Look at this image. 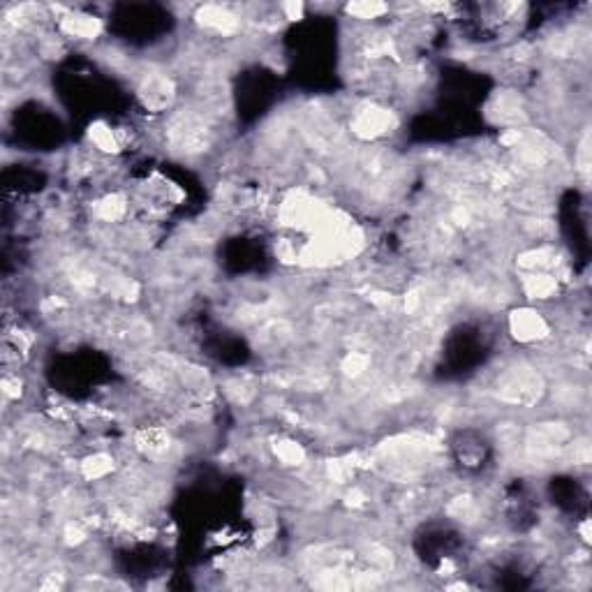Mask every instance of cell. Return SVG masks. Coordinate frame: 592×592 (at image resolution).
<instances>
[{
    "label": "cell",
    "mask_w": 592,
    "mask_h": 592,
    "mask_svg": "<svg viewBox=\"0 0 592 592\" xmlns=\"http://www.w3.org/2000/svg\"><path fill=\"white\" fill-rule=\"evenodd\" d=\"M113 467V461L109 456H102V454H97L93 458H88V461L84 463V472L88 479H97V476H104L109 470Z\"/></svg>",
    "instance_id": "52a82bcc"
},
{
    "label": "cell",
    "mask_w": 592,
    "mask_h": 592,
    "mask_svg": "<svg viewBox=\"0 0 592 592\" xmlns=\"http://www.w3.org/2000/svg\"><path fill=\"white\" fill-rule=\"evenodd\" d=\"M123 211H125V206H123V199L118 197H109L100 204V216L104 220H116L123 216Z\"/></svg>",
    "instance_id": "30bf717a"
},
{
    "label": "cell",
    "mask_w": 592,
    "mask_h": 592,
    "mask_svg": "<svg viewBox=\"0 0 592 592\" xmlns=\"http://www.w3.org/2000/svg\"><path fill=\"white\" fill-rule=\"evenodd\" d=\"M276 454L282 463H287V465H298V463H303V449L294 445V442H280V445L276 447Z\"/></svg>",
    "instance_id": "ba28073f"
},
{
    "label": "cell",
    "mask_w": 592,
    "mask_h": 592,
    "mask_svg": "<svg viewBox=\"0 0 592 592\" xmlns=\"http://www.w3.org/2000/svg\"><path fill=\"white\" fill-rule=\"evenodd\" d=\"M555 291V280L546 273H532L525 278V294L532 298H544Z\"/></svg>",
    "instance_id": "5b68a950"
},
{
    "label": "cell",
    "mask_w": 592,
    "mask_h": 592,
    "mask_svg": "<svg viewBox=\"0 0 592 592\" xmlns=\"http://www.w3.org/2000/svg\"><path fill=\"white\" fill-rule=\"evenodd\" d=\"M91 139L95 141L97 148H102V151H116V135L104 128V125H95L91 128Z\"/></svg>",
    "instance_id": "9c48e42d"
},
{
    "label": "cell",
    "mask_w": 592,
    "mask_h": 592,
    "mask_svg": "<svg viewBox=\"0 0 592 592\" xmlns=\"http://www.w3.org/2000/svg\"><path fill=\"white\" fill-rule=\"evenodd\" d=\"M386 10L384 5H350V12L357 14L359 19H375L377 14Z\"/></svg>",
    "instance_id": "8fae6325"
},
{
    "label": "cell",
    "mask_w": 592,
    "mask_h": 592,
    "mask_svg": "<svg viewBox=\"0 0 592 592\" xmlns=\"http://www.w3.org/2000/svg\"><path fill=\"white\" fill-rule=\"evenodd\" d=\"M391 113L386 109H364L354 118V132L361 137H377L391 128Z\"/></svg>",
    "instance_id": "7a4b0ae2"
},
{
    "label": "cell",
    "mask_w": 592,
    "mask_h": 592,
    "mask_svg": "<svg viewBox=\"0 0 592 592\" xmlns=\"http://www.w3.org/2000/svg\"><path fill=\"white\" fill-rule=\"evenodd\" d=\"M511 331L516 333L518 340L530 342V340L544 338V335L549 333V326H546V322L537 313L520 311V313H514V317H511Z\"/></svg>",
    "instance_id": "6da1fadb"
},
{
    "label": "cell",
    "mask_w": 592,
    "mask_h": 592,
    "mask_svg": "<svg viewBox=\"0 0 592 592\" xmlns=\"http://www.w3.org/2000/svg\"><path fill=\"white\" fill-rule=\"evenodd\" d=\"M199 16H201V23L211 30L232 33L236 28V16L229 14L227 10H223V7H204Z\"/></svg>",
    "instance_id": "3957f363"
},
{
    "label": "cell",
    "mask_w": 592,
    "mask_h": 592,
    "mask_svg": "<svg viewBox=\"0 0 592 592\" xmlns=\"http://www.w3.org/2000/svg\"><path fill=\"white\" fill-rule=\"evenodd\" d=\"M137 445L141 452H146V454H162L164 449L169 447V435H167L162 428H146L139 435Z\"/></svg>",
    "instance_id": "277c9868"
},
{
    "label": "cell",
    "mask_w": 592,
    "mask_h": 592,
    "mask_svg": "<svg viewBox=\"0 0 592 592\" xmlns=\"http://www.w3.org/2000/svg\"><path fill=\"white\" fill-rule=\"evenodd\" d=\"M63 28L69 33V35H74V38H93V35H97V30H100V26H97L95 19H91V16H67V19L63 21Z\"/></svg>",
    "instance_id": "8992f818"
}]
</instances>
